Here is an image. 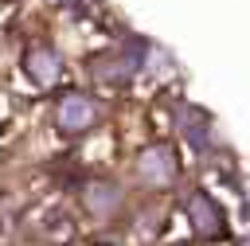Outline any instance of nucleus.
Segmentation results:
<instances>
[{"label": "nucleus", "instance_id": "obj_5", "mask_svg": "<svg viewBox=\"0 0 250 246\" xmlns=\"http://www.w3.org/2000/svg\"><path fill=\"white\" fill-rule=\"evenodd\" d=\"M86 207L94 211V215H113L117 207H121V187L117 184H105V180H94L90 187H86Z\"/></svg>", "mask_w": 250, "mask_h": 246}, {"label": "nucleus", "instance_id": "obj_2", "mask_svg": "<svg viewBox=\"0 0 250 246\" xmlns=\"http://www.w3.org/2000/svg\"><path fill=\"white\" fill-rule=\"evenodd\" d=\"M137 172H141V180L152 184V187L172 184V180H176V156H172V148H168V144H152V148H145Z\"/></svg>", "mask_w": 250, "mask_h": 246}, {"label": "nucleus", "instance_id": "obj_3", "mask_svg": "<svg viewBox=\"0 0 250 246\" xmlns=\"http://www.w3.org/2000/svg\"><path fill=\"white\" fill-rule=\"evenodd\" d=\"M188 215H191V223H195V230H199L203 238H219V234H223V211L215 207L211 195L195 191V195L188 199Z\"/></svg>", "mask_w": 250, "mask_h": 246}, {"label": "nucleus", "instance_id": "obj_1", "mask_svg": "<svg viewBox=\"0 0 250 246\" xmlns=\"http://www.w3.org/2000/svg\"><path fill=\"white\" fill-rule=\"evenodd\" d=\"M59 129L62 133H86L94 121H98V105L86 98V94H66L59 102Z\"/></svg>", "mask_w": 250, "mask_h": 246}, {"label": "nucleus", "instance_id": "obj_4", "mask_svg": "<svg viewBox=\"0 0 250 246\" xmlns=\"http://www.w3.org/2000/svg\"><path fill=\"white\" fill-rule=\"evenodd\" d=\"M23 70L35 78V82H55L59 78V70H62V62H59V55L51 51V47H31L27 51V59H23Z\"/></svg>", "mask_w": 250, "mask_h": 246}]
</instances>
